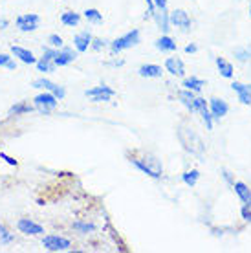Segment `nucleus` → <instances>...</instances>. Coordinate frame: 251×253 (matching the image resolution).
Masks as SVG:
<instances>
[{
    "mask_svg": "<svg viewBox=\"0 0 251 253\" xmlns=\"http://www.w3.org/2000/svg\"><path fill=\"white\" fill-rule=\"evenodd\" d=\"M178 139H180V143L183 145V149L187 152H191L193 156H198V158L204 156L206 145H204L202 138L196 134V130L189 123H182V125L178 126Z\"/></svg>",
    "mask_w": 251,
    "mask_h": 253,
    "instance_id": "1",
    "label": "nucleus"
},
{
    "mask_svg": "<svg viewBox=\"0 0 251 253\" xmlns=\"http://www.w3.org/2000/svg\"><path fill=\"white\" fill-rule=\"evenodd\" d=\"M130 162L134 167H138L139 171L145 172V174H149L151 178H160L162 172H164L162 162H160L156 156H152V154H147L143 158H132Z\"/></svg>",
    "mask_w": 251,
    "mask_h": 253,
    "instance_id": "2",
    "label": "nucleus"
},
{
    "mask_svg": "<svg viewBox=\"0 0 251 253\" xmlns=\"http://www.w3.org/2000/svg\"><path fill=\"white\" fill-rule=\"evenodd\" d=\"M141 42V35H139V30H132V32L121 35V37L114 39L110 42V50L112 53H121L125 50H130L134 46H138Z\"/></svg>",
    "mask_w": 251,
    "mask_h": 253,
    "instance_id": "3",
    "label": "nucleus"
},
{
    "mask_svg": "<svg viewBox=\"0 0 251 253\" xmlns=\"http://www.w3.org/2000/svg\"><path fill=\"white\" fill-rule=\"evenodd\" d=\"M57 105H59V99H57L51 92H46V90H44L42 94L35 95V99H33V107H35V110L44 116L51 114V112L57 108Z\"/></svg>",
    "mask_w": 251,
    "mask_h": 253,
    "instance_id": "4",
    "label": "nucleus"
},
{
    "mask_svg": "<svg viewBox=\"0 0 251 253\" xmlns=\"http://www.w3.org/2000/svg\"><path fill=\"white\" fill-rule=\"evenodd\" d=\"M42 246L48 252H66L72 246V242L64 237H59V235H46L42 239Z\"/></svg>",
    "mask_w": 251,
    "mask_h": 253,
    "instance_id": "5",
    "label": "nucleus"
},
{
    "mask_svg": "<svg viewBox=\"0 0 251 253\" xmlns=\"http://www.w3.org/2000/svg\"><path fill=\"white\" fill-rule=\"evenodd\" d=\"M86 97H90L94 103H103V101H110L114 95H116V90H112L107 84H101V86H94L84 92Z\"/></svg>",
    "mask_w": 251,
    "mask_h": 253,
    "instance_id": "6",
    "label": "nucleus"
},
{
    "mask_svg": "<svg viewBox=\"0 0 251 253\" xmlns=\"http://www.w3.org/2000/svg\"><path fill=\"white\" fill-rule=\"evenodd\" d=\"M33 88L51 92V94L55 95L59 101H61V99H64V95H66V90H64V86H59L57 83L50 81V79H44V77H41V79H35V81H33Z\"/></svg>",
    "mask_w": 251,
    "mask_h": 253,
    "instance_id": "7",
    "label": "nucleus"
},
{
    "mask_svg": "<svg viewBox=\"0 0 251 253\" xmlns=\"http://www.w3.org/2000/svg\"><path fill=\"white\" fill-rule=\"evenodd\" d=\"M39 22H41V19H39V15H35V13L19 15V17L15 19V24H17V28H19L20 32H24V33L35 32V30L39 28Z\"/></svg>",
    "mask_w": 251,
    "mask_h": 253,
    "instance_id": "8",
    "label": "nucleus"
},
{
    "mask_svg": "<svg viewBox=\"0 0 251 253\" xmlns=\"http://www.w3.org/2000/svg\"><path fill=\"white\" fill-rule=\"evenodd\" d=\"M55 48H44L42 51V57L37 59V63H35V66H37L39 72H53V70L57 68L55 63H53V59H55Z\"/></svg>",
    "mask_w": 251,
    "mask_h": 253,
    "instance_id": "9",
    "label": "nucleus"
},
{
    "mask_svg": "<svg viewBox=\"0 0 251 253\" xmlns=\"http://www.w3.org/2000/svg\"><path fill=\"white\" fill-rule=\"evenodd\" d=\"M169 20H170V24L176 26V28H180L182 32H189V30H191V19H189L187 11H183V9H174V11H170Z\"/></svg>",
    "mask_w": 251,
    "mask_h": 253,
    "instance_id": "10",
    "label": "nucleus"
},
{
    "mask_svg": "<svg viewBox=\"0 0 251 253\" xmlns=\"http://www.w3.org/2000/svg\"><path fill=\"white\" fill-rule=\"evenodd\" d=\"M195 112H198L202 116L208 130H211L213 128V116H211V110H209V103L204 97H196L195 99Z\"/></svg>",
    "mask_w": 251,
    "mask_h": 253,
    "instance_id": "11",
    "label": "nucleus"
},
{
    "mask_svg": "<svg viewBox=\"0 0 251 253\" xmlns=\"http://www.w3.org/2000/svg\"><path fill=\"white\" fill-rule=\"evenodd\" d=\"M76 59H77V50L63 46V48H59V50L55 51V59H53V63H55V66H66V64L74 63Z\"/></svg>",
    "mask_w": 251,
    "mask_h": 253,
    "instance_id": "12",
    "label": "nucleus"
},
{
    "mask_svg": "<svg viewBox=\"0 0 251 253\" xmlns=\"http://www.w3.org/2000/svg\"><path fill=\"white\" fill-rule=\"evenodd\" d=\"M209 110H211L213 120H220V118H224L229 112V105L224 99H220V97H211L209 99Z\"/></svg>",
    "mask_w": 251,
    "mask_h": 253,
    "instance_id": "13",
    "label": "nucleus"
},
{
    "mask_svg": "<svg viewBox=\"0 0 251 253\" xmlns=\"http://www.w3.org/2000/svg\"><path fill=\"white\" fill-rule=\"evenodd\" d=\"M17 228H19L20 233L32 235V237L44 233V228H42V226H41V224H37V222L30 220V218H20V220L17 222Z\"/></svg>",
    "mask_w": 251,
    "mask_h": 253,
    "instance_id": "14",
    "label": "nucleus"
},
{
    "mask_svg": "<svg viewBox=\"0 0 251 253\" xmlns=\"http://www.w3.org/2000/svg\"><path fill=\"white\" fill-rule=\"evenodd\" d=\"M165 70L169 72L170 76L183 77L185 76V64L180 57H169L165 61Z\"/></svg>",
    "mask_w": 251,
    "mask_h": 253,
    "instance_id": "15",
    "label": "nucleus"
},
{
    "mask_svg": "<svg viewBox=\"0 0 251 253\" xmlns=\"http://www.w3.org/2000/svg\"><path fill=\"white\" fill-rule=\"evenodd\" d=\"M231 88L237 92L239 101L242 103V105H251V84H244V83L233 81Z\"/></svg>",
    "mask_w": 251,
    "mask_h": 253,
    "instance_id": "16",
    "label": "nucleus"
},
{
    "mask_svg": "<svg viewBox=\"0 0 251 253\" xmlns=\"http://www.w3.org/2000/svg\"><path fill=\"white\" fill-rule=\"evenodd\" d=\"M11 55H13V57H17L20 63H24V64H35V63H37V57H35L30 50L22 48V46L13 44L11 46Z\"/></svg>",
    "mask_w": 251,
    "mask_h": 253,
    "instance_id": "17",
    "label": "nucleus"
},
{
    "mask_svg": "<svg viewBox=\"0 0 251 253\" xmlns=\"http://www.w3.org/2000/svg\"><path fill=\"white\" fill-rule=\"evenodd\" d=\"M92 33L90 32H81L77 33L76 37H74V46H76L77 53H84V51H88V48H90V44H92Z\"/></svg>",
    "mask_w": 251,
    "mask_h": 253,
    "instance_id": "18",
    "label": "nucleus"
},
{
    "mask_svg": "<svg viewBox=\"0 0 251 253\" xmlns=\"http://www.w3.org/2000/svg\"><path fill=\"white\" fill-rule=\"evenodd\" d=\"M138 74L141 77H147V79H158V77L164 76V70H162V66H158V64H141Z\"/></svg>",
    "mask_w": 251,
    "mask_h": 253,
    "instance_id": "19",
    "label": "nucleus"
},
{
    "mask_svg": "<svg viewBox=\"0 0 251 253\" xmlns=\"http://www.w3.org/2000/svg\"><path fill=\"white\" fill-rule=\"evenodd\" d=\"M152 19L156 20L158 28L162 30L164 33H167L170 30V20H169V11L167 9H156V13L152 15Z\"/></svg>",
    "mask_w": 251,
    "mask_h": 253,
    "instance_id": "20",
    "label": "nucleus"
},
{
    "mask_svg": "<svg viewBox=\"0 0 251 253\" xmlns=\"http://www.w3.org/2000/svg\"><path fill=\"white\" fill-rule=\"evenodd\" d=\"M178 97H180V101H182V105L185 108H187L189 112H195V99H196V95L193 90H180L178 92Z\"/></svg>",
    "mask_w": 251,
    "mask_h": 253,
    "instance_id": "21",
    "label": "nucleus"
},
{
    "mask_svg": "<svg viewBox=\"0 0 251 253\" xmlns=\"http://www.w3.org/2000/svg\"><path fill=\"white\" fill-rule=\"evenodd\" d=\"M154 46H156V50H160V51H176V48H178L174 42V39H170L167 33L158 39L156 42H154Z\"/></svg>",
    "mask_w": 251,
    "mask_h": 253,
    "instance_id": "22",
    "label": "nucleus"
},
{
    "mask_svg": "<svg viewBox=\"0 0 251 253\" xmlns=\"http://www.w3.org/2000/svg\"><path fill=\"white\" fill-rule=\"evenodd\" d=\"M33 110H35L33 105H30V103H26V101H19L9 108V112H7V114L9 116H24V114H32Z\"/></svg>",
    "mask_w": 251,
    "mask_h": 253,
    "instance_id": "23",
    "label": "nucleus"
},
{
    "mask_svg": "<svg viewBox=\"0 0 251 253\" xmlns=\"http://www.w3.org/2000/svg\"><path fill=\"white\" fill-rule=\"evenodd\" d=\"M233 187H235V193L239 195V198L242 200V202L251 204V189L244 184V182H235Z\"/></svg>",
    "mask_w": 251,
    "mask_h": 253,
    "instance_id": "24",
    "label": "nucleus"
},
{
    "mask_svg": "<svg viewBox=\"0 0 251 253\" xmlns=\"http://www.w3.org/2000/svg\"><path fill=\"white\" fill-rule=\"evenodd\" d=\"M214 63H216V68H218L220 76L226 77V79H231L233 77V64L229 63V61H226V59H222V57H216Z\"/></svg>",
    "mask_w": 251,
    "mask_h": 253,
    "instance_id": "25",
    "label": "nucleus"
},
{
    "mask_svg": "<svg viewBox=\"0 0 251 253\" xmlns=\"http://www.w3.org/2000/svg\"><path fill=\"white\" fill-rule=\"evenodd\" d=\"M183 86H185L187 90H193V92H200V90L206 86V81H204V79H200V77L191 76V77H187V79L183 81Z\"/></svg>",
    "mask_w": 251,
    "mask_h": 253,
    "instance_id": "26",
    "label": "nucleus"
},
{
    "mask_svg": "<svg viewBox=\"0 0 251 253\" xmlns=\"http://www.w3.org/2000/svg\"><path fill=\"white\" fill-rule=\"evenodd\" d=\"M61 22H63L64 26H68V28H74V26H77L81 22V15L74 11H64L63 15H61Z\"/></svg>",
    "mask_w": 251,
    "mask_h": 253,
    "instance_id": "27",
    "label": "nucleus"
},
{
    "mask_svg": "<svg viewBox=\"0 0 251 253\" xmlns=\"http://www.w3.org/2000/svg\"><path fill=\"white\" fill-rule=\"evenodd\" d=\"M198 178H200V172L196 171V169H191V171H185L182 174V180L183 184L187 185V187H195L196 182H198Z\"/></svg>",
    "mask_w": 251,
    "mask_h": 253,
    "instance_id": "28",
    "label": "nucleus"
},
{
    "mask_svg": "<svg viewBox=\"0 0 251 253\" xmlns=\"http://www.w3.org/2000/svg\"><path fill=\"white\" fill-rule=\"evenodd\" d=\"M84 19L92 24H101L103 22V15L99 13V9H94V7H88L84 11Z\"/></svg>",
    "mask_w": 251,
    "mask_h": 253,
    "instance_id": "29",
    "label": "nucleus"
},
{
    "mask_svg": "<svg viewBox=\"0 0 251 253\" xmlns=\"http://www.w3.org/2000/svg\"><path fill=\"white\" fill-rule=\"evenodd\" d=\"M15 241V235L9 233V229L4 226V224H0V246H7V244H11Z\"/></svg>",
    "mask_w": 251,
    "mask_h": 253,
    "instance_id": "30",
    "label": "nucleus"
},
{
    "mask_svg": "<svg viewBox=\"0 0 251 253\" xmlns=\"http://www.w3.org/2000/svg\"><path fill=\"white\" fill-rule=\"evenodd\" d=\"M72 228L76 229V231H79V233H92V231H95V226L92 224V222H74L72 224Z\"/></svg>",
    "mask_w": 251,
    "mask_h": 253,
    "instance_id": "31",
    "label": "nucleus"
},
{
    "mask_svg": "<svg viewBox=\"0 0 251 253\" xmlns=\"http://www.w3.org/2000/svg\"><path fill=\"white\" fill-rule=\"evenodd\" d=\"M0 66H2V68H7V70H15L17 68V63L13 61L11 55H7V53H0Z\"/></svg>",
    "mask_w": 251,
    "mask_h": 253,
    "instance_id": "32",
    "label": "nucleus"
},
{
    "mask_svg": "<svg viewBox=\"0 0 251 253\" xmlns=\"http://www.w3.org/2000/svg\"><path fill=\"white\" fill-rule=\"evenodd\" d=\"M48 42H50L51 48H55V50H59V48H63L64 46V41L61 35H57V33H51L50 37H48Z\"/></svg>",
    "mask_w": 251,
    "mask_h": 253,
    "instance_id": "33",
    "label": "nucleus"
},
{
    "mask_svg": "<svg viewBox=\"0 0 251 253\" xmlns=\"http://www.w3.org/2000/svg\"><path fill=\"white\" fill-rule=\"evenodd\" d=\"M235 57L239 59L240 63H244L250 59V50H246V48H235Z\"/></svg>",
    "mask_w": 251,
    "mask_h": 253,
    "instance_id": "34",
    "label": "nucleus"
},
{
    "mask_svg": "<svg viewBox=\"0 0 251 253\" xmlns=\"http://www.w3.org/2000/svg\"><path fill=\"white\" fill-rule=\"evenodd\" d=\"M92 48H94L95 51H101L105 46H107V41H103V39H92Z\"/></svg>",
    "mask_w": 251,
    "mask_h": 253,
    "instance_id": "35",
    "label": "nucleus"
},
{
    "mask_svg": "<svg viewBox=\"0 0 251 253\" xmlns=\"http://www.w3.org/2000/svg\"><path fill=\"white\" fill-rule=\"evenodd\" d=\"M242 218L251 222V204H244V208H242Z\"/></svg>",
    "mask_w": 251,
    "mask_h": 253,
    "instance_id": "36",
    "label": "nucleus"
},
{
    "mask_svg": "<svg viewBox=\"0 0 251 253\" xmlns=\"http://www.w3.org/2000/svg\"><path fill=\"white\" fill-rule=\"evenodd\" d=\"M0 158H2V160H6V164L13 165V167H17V165H19V162H17V160H15V158H11V156H7L6 152H0Z\"/></svg>",
    "mask_w": 251,
    "mask_h": 253,
    "instance_id": "37",
    "label": "nucleus"
},
{
    "mask_svg": "<svg viewBox=\"0 0 251 253\" xmlns=\"http://www.w3.org/2000/svg\"><path fill=\"white\" fill-rule=\"evenodd\" d=\"M152 2H154L156 9H167V2L169 0H152Z\"/></svg>",
    "mask_w": 251,
    "mask_h": 253,
    "instance_id": "38",
    "label": "nucleus"
},
{
    "mask_svg": "<svg viewBox=\"0 0 251 253\" xmlns=\"http://www.w3.org/2000/svg\"><path fill=\"white\" fill-rule=\"evenodd\" d=\"M198 51V46L196 44H187L185 46V53H196Z\"/></svg>",
    "mask_w": 251,
    "mask_h": 253,
    "instance_id": "39",
    "label": "nucleus"
},
{
    "mask_svg": "<svg viewBox=\"0 0 251 253\" xmlns=\"http://www.w3.org/2000/svg\"><path fill=\"white\" fill-rule=\"evenodd\" d=\"M7 26H9V22H7V19H2V17H0V30H6Z\"/></svg>",
    "mask_w": 251,
    "mask_h": 253,
    "instance_id": "40",
    "label": "nucleus"
},
{
    "mask_svg": "<svg viewBox=\"0 0 251 253\" xmlns=\"http://www.w3.org/2000/svg\"><path fill=\"white\" fill-rule=\"evenodd\" d=\"M222 172H224V178H226V180H227V182H229V184H235V182H233V178H231V174H229V172H227L226 171V169H224V171H222Z\"/></svg>",
    "mask_w": 251,
    "mask_h": 253,
    "instance_id": "41",
    "label": "nucleus"
},
{
    "mask_svg": "<svg viewBox=\"0 0 251 253\" xmlns=\"http://www.w3.org/2000/svg\"><path fill=\"white\" fill-rule=\"evenodd\" d=\"M250 15H251V2H250Z\"/></svg>",
    "mask_w": 251,
    "mask_h": 253,
    "instance_id": "42",
    "label": "nucleus"
},
{
    "mask_svg": "<svg viewBox=\"0 0 251 253\" xmlns=\"http://www.w3.org/2000/svg\"><path fill=\"white\" fill-rule=\"evenodd\" d=\"M250 57H251V48H250Z\"/></svg>",
    "mask_w": 251,
    "mask_h": 253,
    "instance_id": "43",
    "label": "nucleus"
}]
</instances>
